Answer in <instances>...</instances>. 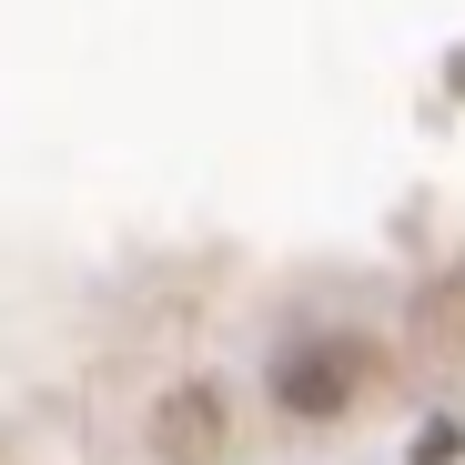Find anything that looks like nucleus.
<instances>
[{
  "label": "nucleus",
  "instance_id": "f257e3e1",
  "mask_svg": "<svg viewBox=\"0 0 465 465\" xmlns=\"http://www.w3.org/2000/svg\"><path fill=\"white\" fill-rule=\"evenodd\" d=\"M354 384H364V344H344V334H324V344H293V354L273 364V395H283V415H344V405H354Z\"/></svg>",
  "mask_w": 465,
  "mask_h": 465
},
{
  "label": "nucleus",
  "instance_id": "f03ea898",
  "mask_svg": "<svg viewBox=\"0 0 465 465\" xmlns=\"http://www.w3.org/2000/svg\"><path fill=\"white\" fill-rule=\"evenodd\" d=\"M223 435H232L223 384H173V395L152 405V455H163V465H213Z\"/></svg>",
  "mask_w": 465,
  "mask_h": 465
}]
</instances>
